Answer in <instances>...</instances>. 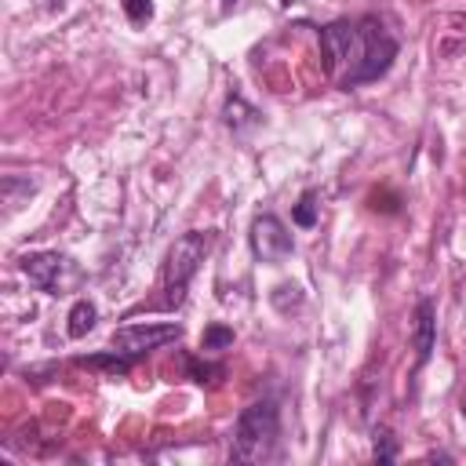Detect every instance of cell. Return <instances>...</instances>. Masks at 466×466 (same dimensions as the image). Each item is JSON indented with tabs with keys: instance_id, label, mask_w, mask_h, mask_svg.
<instances>
[{
	"instance_id": "8fae6325",
	"label": "cell",
	"mask_w": 466,
	"mask_h": 466,
	"mask_svg": "<svg viewBox=\"0 0 466 466\" xmlns=\"http://www.w3.org/2000/svg\"><path fill=\"white\" fill-rule=\"evenodd\" d=\"M229 342H233V328L211 324V328L204 331V339H200V350H222V346H229Z\"/></svg>"
},
{
	"instance_id": "6da1fadb",
	"label": "cell",
	"mask_w": 466,
	"mask_h": 466,
	"mask_svg": "<svg viewBox=\"0 0 466 466\" xmlns=\"http://www.w3.org/2000/svg\"><path fill=\"white\" fill-rule=\"evenodd\" d=\"M393 58H397V40L379 18H357V22L342 18L320 29V66L342 91L386 76Z\"/></svg>"
},
{
	"instance_id": "7a4b0ae2",
	"label": "cell",
	"mask_w": 466,
	"mask_h": 466,
	"mask_svg": "<svg viewBox=\"0 0 466 466\" xmlns=\"http://www.w3.org/2000/svg\"><path fill=\"white\" fill-rule=\"evenodd\" d=\"M277 433H280V415H277V404L273 400H255L248 404L240 415H237V426H233V459L237 462H262L273 455V444H277Z\"/></svg>"
},
{
	"instance_id": "5bb4252c",
	"label": "cell",
	"mask_w": 466,
	"mask_h": 466,
	"mask_svg": "<svg viewBox=\"0 0 466 466\" xmlns=\"http://www.w3.org/2000/svg\"><path fill=\"white\" fill-rule=\"evenodd\" d=\"M459 411H462V419H466V382H462V397H459Z\"/></svg>"
},
{
	"instance_id": "9a60e30c",
	"label": "cell",
	"mask_w": 466,
	"mask_h": 466,
	"mask_svg": "<svg viewBox=\"0 0 466 466\" xmlns=\"http://www.w3.org/2000/svg\"><path fill=\"white\" fill-rule=\"evenodd\" d=\"M222 4H226V7H233V4H237V0H222Z\"/></svg>"
},
{
	"instance_id": "7c38bea8",
	"label": "cell",
	"mask_w": 466,
	"mask_h": 466,
	"mask_svg": "<svg viewBox=\"0 0 466 466\" xmlns=\"http://www.w3.org/2000/svg\"><path fill=\"white\" fill-rule=\"evenodd\" d=\"M120 4H124V15L131 22H146L153 15V0H120Z\"/></svg>"
},
{
	"instance_id": "ba28073f",
	"label": "cell",
	"mask_w": 466,
	"mask_h": 466,
	"mask_svg": "<svg viewBox=\"0 0 466 466\" xmlns=\"http://www.w3.org/2000/svg\"><path fill=\"white\" fill-rule=\"evenodd\" d=\"M66 320H69V324H66V335H69V339H84V335L95 328L98 309H95V302L80 299V302H73V309H69V317H66Z\"/></svg>"
},
{
	"instance_id": "52a82bcc",
	"label": "cell",
	"mask_w": 466,
	"mask_h": 466,
	"mask_svg": "<svg viewBox=\"0 0 466 466\" xmlns=\"http://www.w3.org/2000/svg\"><path fill=\"white\" fill-rule=\"evenodd\" d=\"M433 339H437V306H433V299H422L415 306V328H411V342H415V360L419 364L430 360Z\"/></svg>"
},
{
	"instance_id": "3957f363",
	"label": "cell",
	"mask_w": 466,
	"mask_h": 466,
	"mask_svg": "<svg viewBox=\"0 0 466 466\" xmlns=\"http://www.w3.org/2000/svg\"><path fill=\"white\" fill-rule=\"evenodd\" d=\"M211 251V233L189 229L182 233L167 255H164V306H178L186 299V284L193 280V273L200 269V262Z\"/></svg>"
},
{
	"instance_id": "30bf717a",
	"label": "cell",
	"mask_w": 466,
	"mask_h": 466,
	"mask_svg": "<svg viewBox=\"0 0 466 466\" xmlns=\"http://www.w3.org/2000/svg\"><path fill=\"white\" fill-rule=\"evenodd\" d=\"M291 215H295V222H299V226H306V229H309V226L317 222V193H313V189H306V193L299 197V204H295V211H291Z\"/></svg>"
},
{
	"instance_id": "4fadbf2b",
	"label": "cell",
	"mask_w": 466,
	"mask_h": 466,
	"mask_svg": "<svg viewBox=\"0 0 466 466\" xmlns=\"http://www.w3.org/2000/svg\"><path fill=\"white\" fill-rule=\"evenodd\" d=\"M397 455V444H393V437L382 430V433H375V459L379 462H390Z\"/></svg>"
},
{
	"instance_id": "9c48e42d",
	"label": "cell",
	"mask_w": 466,
	"mask_h": 466,
	"mask_svg": "<svg viewBox=\"0 0 466 466\" xmlns=\"http://www.w3.org/2000/svg\"><path fill=\"white\" fill-rule=\"evenodd\" d=\"M222 113H226V124H229V127H240V124H251V120L258 116V113H255V109H251V106H248L244 98H237V95H233V98L226 102V109H222Z\"/></svg>"
},
{
	"instance_id": "277c9868",
	"label": "cell",
	"mask_w": 466,
	"mask_h": 466,
	"mask_svg": "<svg viewBox=\"0 0 466 466\" xmlns=\"http://www.w3.org/2000/svg\"><path fill=\"white\" fill-rule=\"evenodd\" d=\"M178 335H182L178 324H127V328H116L109 342H113L116 353L138 360V357H146L149 350H160L164 342H175Z\"/></svg>"
},
{
	"instance_id": "8992f818",
	"label": "cell",
	"mask_w": 466,
	"mask_h": 466,
	"mask_svg": "<svg viewBox=\"0 0 466 466\" xmlns=\"http://www.w3.org/2000/svg\"><path fill=\"white\" fill-rule=\"evenodd\" d=\"M22 273H25L36 288L58 295V288H62L66 273H73V266H69V258L58 255V251H36V255H25V258H22Z\"/></svg>"
},
{
	"instance_id": "5b68a950",
	"label": "cell",
	"mask_w": 466,
	"mask_h": 466,
	"mask_svg": "<svg viewBox=\"0 0 466 466\" xmlns=\"http://www.w3.org/2000/svg\"><path fill=\"white\" fill-rule=\"evenodd\" d=\"M291 248H295V240L277 215H258L251 222V251L258 262H284L291 255Z\"/></svg>"
}]
</instances>
